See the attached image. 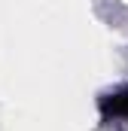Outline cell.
Listing matches in <instances>:
<instances>
[{
  "label": "cell",
  "instance_id": "1",
  "mask_svg": "<svg viewBox=\"0 0 128 131\" xmlns=\"http://www.w3.org/2000/svg\"><path fill=\"white\" fill-rule=\"evenodd\" d=\"M101 110L107 116H128V92H119V95L104 98L101 101Z\"/></svg>",
  "mask_w": 128,
  "mask_h": 131
}]
</instances>
